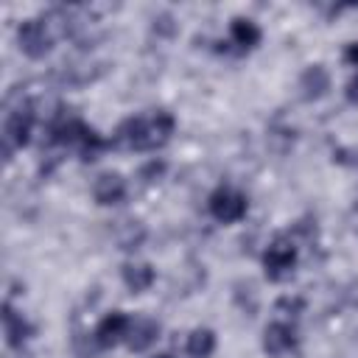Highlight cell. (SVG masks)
<instances>
[{"label":"cell","mask_w":358,"mask_h":358,"mask_svg":"<svg viewBox=\"0 0 358 358\" xmlns=\"http://www.w3.org/2000/svg\"><path fill=\"white\" fill-rule=\"evenodd\" d=\"M176 129V120L168 109H148L143 115H131L126 117L115 134H112V145L115 148H123V151H137V154H145V151H157L162 148L171 134Z\"/></svg>","instance_id":"cell-1"},{"label":"cell","mask_w":358,"mask_h":358,"mask_svg":"<svg viewBox=\"0 0 358 358\" xmlns=\"http://www.w3.org/2000/svg\"><path fill=\"white\" fill-rule=\"evenodd\" d=\"M112 143L103 140L92 126H87L81 117L76 115H59L50 120L48 126V148L53 154H78L81 162H92L98 159Z\"/></svg>","instance_id":"cell-2"},{"label":"cell","mask_w":358,"mask_h":358,"mask_svg":"<svg viewBox=\"0 0 358 358\" xmlns=\"http://www.w3.org/2000/svg\"><path fill=\"white\" fill-rule=\"evenodd\" d=\"M59 31L64 34V11L62 8L48 11L42 17H31V20L20 22V28H17L20 50L28 59H45L53 50V42H56Z\"/></svg>","instance_id":"cell-3"},{"label":"cell","mask_w":358,"mask_h":358,"mask_svg":"<svg viewBox=\"0 0 358 358\" xmlns=\"http://www.w3.org/2000/svg\"><path fill=\"white\" fill-rule=\"evenodd\" d=\"M36 123V106L28 98H11L6 103V117H3V159L11 162V154L17 148H25L31 143V131Z\"/></svg>","instance_id":"cell-4"},{"label":"cell","mask_w":358,"mask_h":358,"mask_svg":"<svg viewBox=\"0 0 358 358\" xmlns=\"http://www.w3.org/2000/svg\"><path fill=\"white\" fill-rule=\"evenodd\" d=\"M296 260H299V252H296L294 238L291 235H277L263 252V271L271 282H282L294 274Z\"/></svg>","instance_id":"cell-5"},{"label":"cell","mask_w":358,"mask_h":358,"mask_svg":"<svg viewBox=\"0 0 358 358\" xmlns=\"http://www.w3.org/2000/svg\"><path fill=\"white\" fill-rule=\"evenodd\" d=\"M207 210L218 224H238L246 215L249 201L241 190H235L229 185H218L207 199Z\"/></svg>","instance_id":"cell-6"},{"label":"cell","mask_w":358,"mask_h":358,"mask_svg":"<svg viewBox=\"0 0 358 358\" xmlns=\"http://www.w3.org/2000/svg\"><path fill=\"white\" fill-rule=\"evenodd\" d=\"M296 350H299V336H296L294 322L274 319L271 324H266V330H263V352L268 358H288Z\"/></svg>","instance_id":"cell-7"},{"label":"cell","mask_w":358,"mask_h":358,"mask_svg":"<svg viewBox=\"0 0 358 358\" xmlns=\"http://www.w3.org/2000/svg\"><path fill=\"white\" fill-rule=\"evenodd\" d=\"M129 322H131V316L123 313V310H112V313H106V316L95 324V330L90 333V338H92V344L98 347V352L112 350V347H117L120 341H126Z\"/></svg>","instance_id":"cell-8"},{"label":"cell","mask_w":358,"mask_h":358,"mask_svg":"<svg viewBox=\"0 0 358 358\" xmlns=\"http://www.w3.org/2000/svg\"><path fill=\"white\" fill-rule=\"evenodd\" d=\"M129 193V185L126 179L117 173V171H103L95 176L92 182V199L101 204V207H112V204H120Z\"/></svg>","instance_id":"cell-9"},{"label":"cell","mask_w":358,"mask_h":358,"mask_svg":"<svg viewBox=\"0 0 358 358\" xmlns=\"http://www.w3.org/2000/svg\"><path fill=\"white\" fill-rule=\"evenodd\" d=\"M159 338V322H154L151 316H131L129 322V333H126V347L131 352H145L148 347H154Z\"/></svg>","instance_id":"cell-10"},{"label":"cell","mask_w":358,"mask_h":358,"mask_svg":"<svg viewBox=\"0 0 358 358\" xmlns=\"http://www.w3.org/2000/svg\"><path fill=\"white\" fill-rule=\"evenodd\" d=\"M3 330H6V344L11 350H20L34 336V324L22 313H17L11 302L3 305Z\"/></svg>","instance_id":"cell-11"},{"label":"cell","mask_w":358,"mask_h":358,"mask_svg":"<svg viewBox=\"0 0 358 358\" xmlns=\"http://www.w3.org/2000/svg\"><path fill=\"white\" fill-rule=\"evenodd\" d=\"M112 238H115V243H117L120 249L134 252V249H140L143 241H145V227H143L140 218H117V221L112 224Z\"/></svg>","instance_id":"cell-12"},{"label":"cell","mask_w":358,"mask_h":358,"mask_svg":"<svg viewBox=\"0 0 358 358\" xmlns=\"http://www.w3.org/2000/svg\"><path fill=\"white\" fill-rule=\"evenodd\" d=\"M120 277H123V285H126L131 294H143V291H148V288L154 285L157 271H154V266H151V263L129 260V263H123Z\"/></svg>","instance_id":"cell-13"},{"label":"cell","mask_w":358,"mask_h":358,"mask_svg":"<svg viewBox=\"0 0 358 358\" xmlns=\"http://www.w3.org/2000/svg\"><path fill=\"white\" fill-rule=\"evenodd\" d=\"M260 39H263V34H260V28H257L255 20H249V17H235V20L229 22V42L238 48V53H246V50L257 48Z\"/></svg>","instance_id":"cell-14"},{"label":"cell","mask_w":358,"mask_h":358,"mask_svg":"<svg viewBox=\"0 0 358 358\" xmlns=\"http://www.w3.org/2000/svg\"><path fill=\"white\" fill-rule=\"evenodd\" d=\"M299 90L305 101H319L330 90V73L322 64H308L299 76Z\"/></svg>","instance_id":"cell-15"},{"label":"cell","mask_w":358,"mask_h":358,"mask_svg":"<svg viewBox=\"0 0 358 358\" xmlns=\"http://www.w3.org/2000/svg\"><path fill=\"white\" fill-rule=\"evenodd\" d=\"M185 352L190 358H210L215 352V333L210 327H196L190 330L187 341H185Z\"/></svg>","instance_id":"cell-16"},{"label":"cell","mask_w":358,"mask_h":358,"mask_svg":"<svg viewBox=\"0 0 358 358\" xmlns=\"http://www.w3.org/2000/svg\"><path fill=\"white\" fill-rule=\"evenodd\" d=\"M302 310H305V299L302 296H280L277 305H274V313L282 322H294Z\"/></svg>","instance_id":"cell-17"},{"label":"cell","mask_w":358,"mask_h":358,"mask_svg":"<svg viewBox=\"0 0 358 358\" xmlns=\"http://www.w3.org/2000/svg\"><path fill=\"white\" fill-rule=\"evenodd\" d=\"M162 173H165V162H162V159H159V162H157V159H151V162L140 171V176H143L145 182H154V179H159Z\"/></svg>","instance_id":"cell-18"},{"label":"cell","mask_w":358,"mask_h":358,"mask_svg":"<svg viewBox=\"0 0 358 358\" xmlns=\"http://www.w3.org/2000/svg\"><path fill=\"white\" fill-rule=\"evenodd\" d=\"M344 98H347L350 103H358V73H355V78L347 84V90H344Z\"/></svg>","instance_id":"cell-19"},{"label":"cell","mask_w":358,"mask_h":358,"mask_svg":"<svg viewBox=\"0 0 358 358\" xmlns=\"http://www.w3.org/2000/svg\"><path fill=\"white\" fill-rule=\"evenodd\" d=\"M344 62H350V64L358 70V42L347 45V50H344Z\"/></svg>","instance_id":"cell-20"},{"label":"cell","mask_w":358,"mask_h":358,"mask_svg":"<svg viewBox=\"0 0 358 358\" xmlns=\"http://www.w3.org/2000/svg\"><path fill=\"white\" fill-rule=\"evenodd\" d=\"M154 358H173V355H168V352H162V355H154Z\"/></svg>","instance_id":"cell-21"},{"label":"cell","mask_w":358,"mask_h":358,"mask_svg":"<svg viewBox=\"0 0 358 358\" xmlns=\"http://www.w3.org/2000/svg\"><path fill=\"white\" fill-rule=\"evenodd\" d=\"M355 305H358V294H355Z\"/></svg>","instance_id":"cell-22"}]
</instances>
